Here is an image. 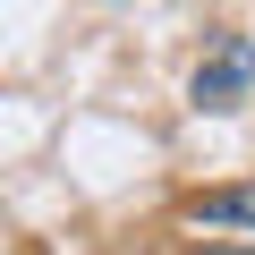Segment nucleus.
Returning <instances> with one entry per match:
<instances>
[{
	"instance_id": "2",
	"label": "nucleus",
	"mask_w": 255,
	"mask_h": 255,
	"mask_svg": "<svg viewBox=\"0 0 255 255\" xmlns=\"http://www.w3.org/2000/svg\"><path fill=\"white\" fill-rule=\"evenodd\" d=\"M187 221H213V230H255V179L247 187H213L187 204Z\"/></svg>"
},
{
	"instance_id": "3",
	"label": "nucleus",
	"mask_w": 255,
	"mask_h": 255,
	"mask_svg": "<svg viewBox=\"0 0 255 255\" xmlns=\"http://www.w3.org/2000/svg\"><path fill=\"white\" fill-rule=\"evenodd\" d=\"M204 255H255V247H204Z\"/></svg>"
},
{
	"instance_id": "1",
	"label": "nucleus",
	"mask_w": 255,
	"mask_h": 255,
	"mask_svg": "<svg viewBox=\"0 0 255 255\" xmlns=\"http://www.w3.org/2000/svg\"><path fill=\"white\" fill-rule=\"evenodd\" d=\"M247 85H255V43H247V34H221V43L196 60L187 102H196V111H230V102H247Z\"/></svg>"
}]
</instances>
